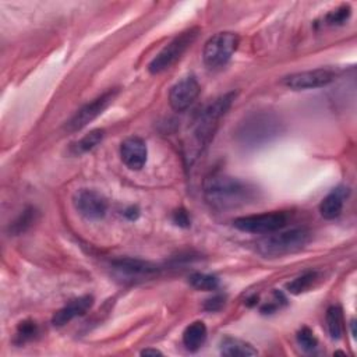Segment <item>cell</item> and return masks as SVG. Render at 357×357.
Returning a JSON list of instances; mask_svg holds the SVG:
<instances>
[{
  "mask_svg": "<svg viewBox=\"0 0 357 357\" xmlns=\"http://www.w3.org/2000/svg\"><path fill=\"white\" fill-rule=\"evenodd\" d=\"M36 215H38V212H36L35 208H32V206L25 208L20 213V216L10 225V233L17 236V234H21V233L26 231L32 226V223H35Z\"/></svg>",
  "mask_w": 357,
  "mask_h": 357,
  "instance_id": "ffe728a7",
  "label": "cell"
},
{
  "mask_svg": "<svg viewBox=\"0 0 357 357\" xmlns=\"http://www.w3.org/2000/svg\"><path fill=\"white\" fill-rule=\"evenodd\" d=\"M117 93H119V89L117 88H112V89L103 92L102 95H99L98 98H95L93 100H91L86 105H84L66 123V126H64L66 131L75 132V131L84 128L85 126H88L91 121H93L96 117H99L113 103V100L116 99Z\"/></svg>",
  "mask_w": 357,
  "mask_h": 357,
  "instance_id": "ba28073f",
  "label": "cell"
},
{
  "mask_svg": "<svg viewBox=\"0 0 357 357\" xmlns=\"http://www.w3.org/2000/svg\"><path fill=\"white\" fill-rule=\"evenodd\" d=\"M350 15L351 7L349 4H342L325 15V22L328 25H343L350 18Z\"/></svg>",
  "mask_w": 357,
  "mask_h": 357,
  "instance_id": "cb8c5ba5",
  "label": "cell"
},
{
  "mask_svg": "<svg viewBox=\"0 0 357 357\" xmlns=\"http://www.w3.org/2000/svg\"><path fill=\"white\" fill-rule=\"evenodd\" d=\"M199 29L197 26L190 28L180 35H177L173 40H170L148 64V70L151 74H159L170 68L194 43L198 36Z\"/></svg>",
  "mask_w": 357,
  "mask_h": 357,
  "instance_id": "8992f818",
  "label": "cell"
},
{
  "mask_svg": "<svg viewBox=\"0 0 357 357\" xmlns=\"http://www.w3.org/2000/svg\"><path fill=\"white\" fill-rule=\"evenodd\" d=\"M204 197L218 211H230L252 204L257 199V188L240 178L213 173L204 181Z\"/></svg>",
  "mask_w": 357,
  "mask_h": 357,
  "instance_id": "7a4b0ae2",
  "label": "cell"
},
{
  "mask_svg": "<svg viewBox=\"0 0 357 357\" xmlns=\"http://www.w3.org/2000/svg\"><path fill=\"white\" fill-rule=\"evenodd\" d=\"M347 187H336L333 188L319 204V212L325 219H335L342 213L344 199L349 195Z\"/></svg>",
  "mask_w": 357,
  "mask_h": 357,
  "instance_id": "9a60e30c",
  "label": "cell"
},
{
  "mask_svg": "<svg viewBox=\"0 0 357 357\" xmlns=\"http://www.w3.org/2000/svg\"><path fill=\"white\" fill-rule=\"evenodd\" d=\"M201 92L198 79L194 75H187L177 81L169 92V103L173 110L183 112L188 109Z\"/></svg>",
  "mask_w": 357,
  "mask_h": 357,
  "instance_id": "7c38bea8",
  "label": "cell"
},
{
  "mask_svg": "<svg viewBox=\"0 0 357 357\" xmlns=\"http://www.w3.org/2000/svg\"><path fill=\"white\" fill-rule=\"evenodd\" d=\"M240 38L234 32H218L211 36L202 50V60L208 68L216 70L225 67L237 50Z\"/></svg>",
  "mask_w": 357,
  "mask_h": 357,
  "instance_id": "5b68a950",
  "label": "cell"
},
{
  "mask_svg": "<svg viewBox=\"0 0 357 357\" xmlns=\"http://www.w3.org/2000/svg\"><path fill=\"white\" fill-rule=\"evenodd\" d=\"M92 304H93V297L89 294L77 297V298L71 300L70 303H67L63 308H60L59 311L54 312V315L52 318V324L54 326H64L74 318L86 314L88 310H91Z\"/></svg>",
  "mask_w": 357,
  "mask_h": 357,
  "instance_id": "5bb4252c",
  "label": "cell"
},
{
  "mask_svg": "<svg viewBox=\"0 0 357 357\" xmlns=\"http://www.w3.org/2000/svg\"><path fill=\"white\" fill-rule=\"evenodd\" d=\"M120 155L123 163L131 170H141L146 163V144L139 137H128L121 142Z\"/></svg>",
  "mask_w": 357,
  "mask_h": 357,
  "instance_id": "4fadbf2b",
  "label": "cell"
},
{
  "mask_svg": "<svg viewBox=\"0 0 357 357\" xmlns=\"http://www.w3.org/2000/svg\"><path fill=\"white\" fill-rule=\"evenodd\" d=\"M190 284L197 289V290H204V291H211L218 289L219 286V279L213 275H208V273H192L188 279Z\"/></svg>",
  "mask_w": 357,
  "mask_h": 357,
  "instance_id": "7402d4cb",
  "label": "cell"
},
{
  "mask_svg": "<svg viewBox=\"0 0 357 357\" xmlns=\"http://www.w3.org/2000/svg\"><path fill=\"white\" fill-rule=\"evenodd\" d=\"M173 223H176L177 226L180 227H188L191 225V219H190V215L185 209H177L173 212Z\"/></svg>",
  "mask_w": 357,
  "mask_h": 357,
  "instance_id": "484cf974",
  "label": "cell"
},
{
  "mask_svg": "<svg viewBox=\"0 0 357 357\" xmlns=\"http://www.w3.org/2000/svg\"><path fill=\"white\" fill-rule=\"evenodd\" d=\"M289 222V213L283 211H272L257 215L240 216L233 220V226L240 231L254 234H269L282 230Z\"/></svg>",
  "mask_w": 357,
  "mask_h": 357,
  "instance_id": "52a82bcc",
  "label": "cell"
},
{
  "mask_svg": "<svg viewBox=\"0 0 357 357\" xmlns=\"http://www.w3.org/2000/svg\"><path fill=\"white\" fill-rule=\"evenodd\" d=\"M105 137V130L102 128H95L92 131H89L88 134H85L81 139H78L77 142L73 144L71 151L75 155H81V153H86L89 151H92L96 145H99L102 142Z\"/></svg>",
  "mask_w": 357,
  "mask_h": 357,
  "instance_id": "ac0fdd59",
  "label": "cell"
},
{
  "mask_svg": "<svg viewBox=\"0 0 357 357\" xmlns=\"http://www.w3.org/2000/svg\"><path fill=\"white\" fill-rule=\"evenodd\" d=\"M234 99V92H227L216 98L213 102L205 106L191 121L183 144L184 159L187 165H192L206 148L218 128L219 120L227 113Z\"/></svg>",
  "mask_w": 357,
  "mask_h": 357,
  "instance_id": "6da1fadb",
  "label": "cell"
},
{
  "mask_svg": "<svg viewBox=\"0 0 357 357\" xmlns=\"http://www.w3.org/2000/svg\"><path fill=\"white\" fill-rule=\"evenodd\" d=\"M296 339H297V343L300 346L301 350L310 353V351H314L318 346V340L315 337V335L312 333V331L307 326H303L297 335H296Z\"/></svg>",
  "mask_w": 357,
  "mask_h": 357,
  "instance_id": "d4e9b609",
  "label": "cell"
},
{
  "mask_svg": "<svg viewBox=\"0 0 357 357\" xmlns=\"http://www.w3.org/2000/svg\"><path fill=\"white\" fill-rule=\"evenodd\" d=\"M206 340V326L202 321L190 324L183 332V344L190 351H197Z\"/></svg>",
  "mask_w": 357,
  "mask_h": 357,
  "instance_id": "e0dca14e",
  "label": "cell"
},
{
  "mask_svg": "<svg viewBox=\"0 0 357 357\" xmlns=\"http://www.w3.org/2000/svg\"><path fill=\"white\" fill-rule=\"evenodd\" d=\"M219 349L220 353L227 357H251L258 354V350L251 343L231 336L223 337Z\"/></svg>",
  "mask_w": 357,
  "mask_h": 357,
  "instance_id": "2e32d148",
  "label": "cell"
},
{
  "mask_svg": "<svg viewBox=\"0 0 357 357\" xmlns=\"http://www.w3.org/2000/svg\"><path fill=\"white\" fill-rule=\"evenodd\" d=\"M318 280V273L315 271H308L305 273H303L301 276L296 278L294 280L287 283V290L291 294H300L307 291L311 286H314V283Z\"/></svg>",
  "mask_w": 357,
  "mask_h": 357,
  "instance_id": "44dd1931",
  "label": "cell"
},
{
  "mask_svg": "<svg viewBox=\"0 0 357 357\" xmlns=\"http://www.w3.org/2000/svg\"><path fill=\"white\" fill-rule=\"evenodd\" d=\"M225 305V297L223 296H213L212 298L206 300L204 308L208 311H218Z\"/></svg>",
  "mask_w": 357,
  "mask_h": 357,
  "instance_id": "4316f807",
  "label": "cell"
},
{
  "mask_svg": "<svg viewBox=\"0 0 357 357\" xmlns=\"http://www.w3.org/2000/svg\"><path fill=\"white\" fill-rule=\"evenodd\" d=\"M73 202L78 213L88 220L102 219L107 211L106 198L100 192L89 188L78 190L73 197Z\"/></svg>",
  "mask_w": 357,
  "mask_h": 357,
  "instance_id": "8fae6325",
  "label": "cell"
},
{
  "mask_svg": "<svg viewBox=\"0 0 357 357\" xmlns=\"http://www.w3.org/2000/svg\"><path fill=\"white\" fill-rule=\"evenodd\" d=\"M138 209L135 208V206H130L126 212H124V215L128 218V219H131V220H134V219H137L138 218Z\"/></svg>",
  "mask_w": 357,
  "mask_h": 357,
  "instance_id": "83f0119b",
  "label": "cell"
},
{
  "mask_svg": "<svg viewBox=\"0 0 357 357\" xmlns=\"http://www.w3.org/2000/svg\"><path fill=\"white\" fill-rule=\"evenodd\" d=\"M326 326L331 337L337 340L343 333V312L339 305H331L326 310Z\"/></svg>",
  "mask_w": 357,
  "mask_h": 357,
  "instance_id": "d6986e66",
  "label": "cell"
},
{
  "mask_svg": "<svg viewBox=\"0 0 357 357\" xmlns=\"http://www.w3.org/2000/svg\"><path fill=\"white\" fill-rule=\"evenodd\" d=\"M112 269L114 275L123 282H142L158 275L159 268L144 259L137 258H120L112 262Z\"/></svg>",
  "mask_w": 357,
  "mask_h": 357,
  "instance_id": "9c48e42d",
  "label": "cell"
},
{
  "mask_svg": "<svg viewBox=\"0 0 357 357\" xmlns=\"http://www.w3.org/2000/svg\"><path fill=\"white\" fill-rule=\"evenodd\" d=\"M311 238V233L304 227L278 230L269 233L257 243V251L265 258H278L303 250Z\"/></svg>",
  "mask_w": 357,
  "mask_h": 357,
  "instance_id": "277c9868",
  "label": "cell"
},
{
  "mask_svg": "<svg viewBox=\"0 0 357 357\" xmlns=\"http://www.w3.org/2000/svg\"><path fill=\"white\" fill-rule=\"evenodd\" d=\"M336 74L329 68H315L290 74L283 78V85L293 91L315 89L329 85L335 79Z\"/></svg>",
  "mask_w": 357,
  "mask_h": 357,
  "instance_id": "30bf717a",
  "label": "cell"
},
{
  "mask_svg": "<svg viewBox=\"0 0 357 357\" xmlns=\"http://www.w3.org/2000/svg\"><path fill=\"white\" fill-rule=\"evenodd\" d=\"M142 356H162V351H159L158 349H145L141 351Z\"/></svg>",
  "mask_w": 357,
  "mask_h": 357,
  "instance_id": "f1b7e54d",
  "label": "cell"
},
{
  "mask_svg": "<svg viewBox=\"0 0 357 357\" xmlns=\"http://www.w3.org/2000/svg\"><path fill=\"white\" fill-rule=\"evenodd\" d=\"M282 130L280 120L269 112L252 113L240 123L236 137L244 146H258L269 142Z\"/></svg>",
  "mask_w": 357,
  "mask_h": 357,
  "instance_id": "3957f363",
  "label": "cell"
},
{
  "mask_svg": "<svg viewBox=\"0 0 357 357\" xmlns=\"http://www.w3.org/2000/svg\"><path fill=\"white\" fill-rule=\"evenodd\" d=\"M36 335H38V325H36V322L31 321V319H25V321L18 324L14 342L17 344H24V343L32 340Z\"/></svg>",
  "mask_w": 357,
  "mask_h": 357,
  "instance_id": "603a6c76",
  "label": "cell"
}]
</instances>
